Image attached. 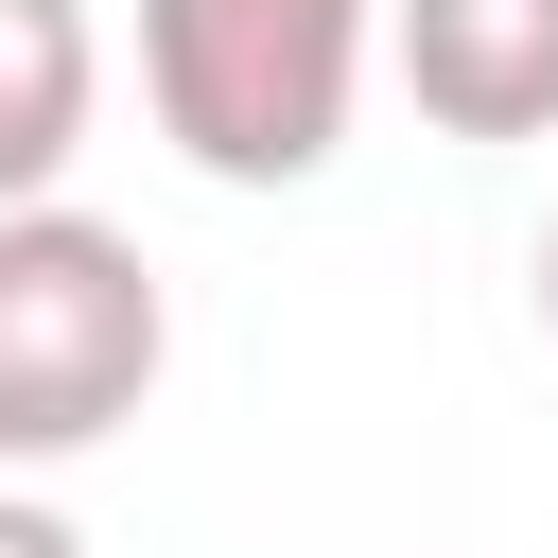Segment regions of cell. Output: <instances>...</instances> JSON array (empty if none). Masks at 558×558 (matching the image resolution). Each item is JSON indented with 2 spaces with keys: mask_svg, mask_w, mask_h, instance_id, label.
<instances>
[{
  "mask_svg": "<svg viewBox=\"0 0 558 558\" xmlns=\"http://www.w3.org/2000/svg\"><path fill=\"white\" fill-rule=\"evenodd\" d=\"M384 70V0H140V105L227 192H314Z\"/></svg>",
  "mask_w": 558,
  "mask_h": 558,
  "instance_id": "1",
  "label": "cell"
},
{
  "mask_svg": "<svg viewBox=\"0 0 558 558\" xmlns=\"http://www.w3.org/2000/svg\"><path fill=\"white\" fill-rule=\"evenodd\" d=\"M157 366H174L157 262H140L105 209H70V192L0 209V471L105 453V436L157 401Z\"/></svg>",
  "mask_w": 558,
  "mask_h": 558,
  "instance_id": "2",
  "label": "cell"
},
{
  "mask_svg": "<svg viewBox=\"0 0 558 558\" xmlns=\"http://www.w3.org/2000/svg\"><path fill=\"white\" fill-rule=\"evenodd\" d=\"M384 70L436 140H558V0H384Z\"/></svg>",
  "mask_w": 558,
  "mask_h": 558,
  "instance_id": "3",
  "label": "cell"
},
{
  "mask_svg": "<svg viewBox=\"0 0 558 558\" xmlns=\"http://www.w3.org/2000/svg\"><path fill=\"white\" fill-rule=\"evenodd\" d=\"M87 105H105V35H87V0H0V209L70 192Z\"/></svg>",
  "mask_w": 558,
  "mask_h": 558,
  "instance_id": "4",
  "label": "cell"
},
{
  "mask_svg": "<svg viewBox=\"0 0 558 558\" xmlns=\"http://www.w3.org/2000/svg\"><path fill=\"white\" fill-rule=\"evenodd\" d=\"M0 558H87V523H70V506H35V488H0Z\"/></svg>",
  "mask_w": 558,
  "mask_h": 558,
  "instance_id": "5",
  "label": "cell"
},
{
  "mask_svg": "<svg viewBox=\"0 0 558 558\" xmlns=\"http://www.w3.org/2000/svg\"><path fill=\"white\" fill-rule=\"evenodd\" d=\"M541 331H558V227H541Z\"/></svg>",
  "mask_w": 558,
  "mask_h": 558,
  "instance_id": "6",
  "label": "cell"
}]
</instances>
